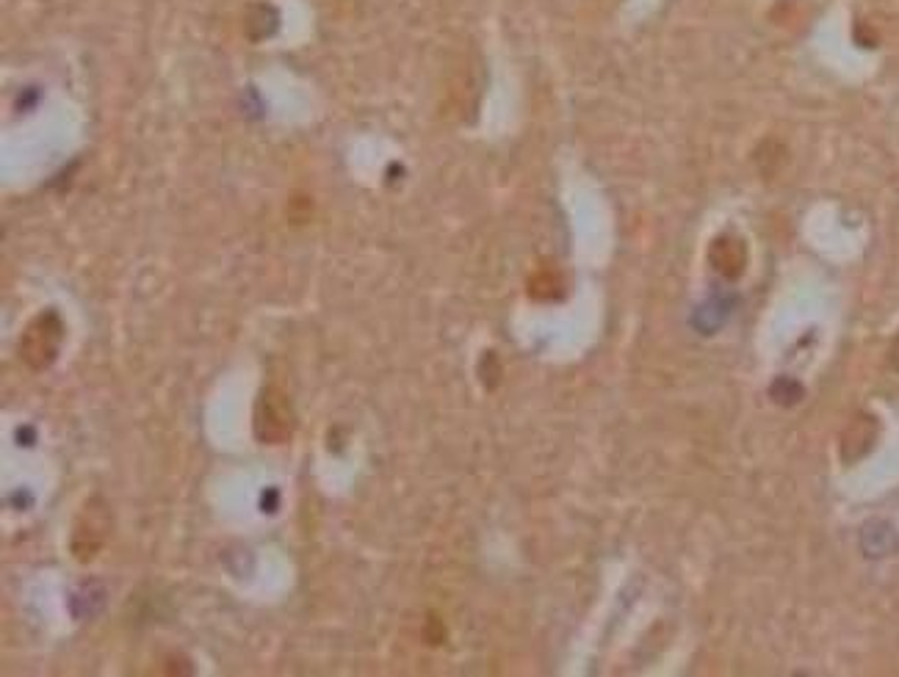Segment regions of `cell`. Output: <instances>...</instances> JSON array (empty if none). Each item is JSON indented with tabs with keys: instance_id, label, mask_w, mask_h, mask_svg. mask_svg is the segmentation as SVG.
<instances>
[{
	"instance_id": "obj_1",
	"label": "cell",
	"mask_w": 899,
	"mask_h": 677,
	"mask_svg": "<svg viewBox=\"0 0 899 677\" xmlns=\"http://www.w3.org/2000/svg\"><path fill=\"white\" fill-rule=\"evenodd\" d=\"M294 412L286 396L275 388H266L255 404V438L266 445H280L292 438Z\"/></svg>"
},
{
	"instance_id": "obj_2",
	"label": "cell",
	"mask_w": 899,
	"mask_h": 677,
	"mask_svg": "<svg viewBox=\"0 0 899 677\" xmlns=\"http://www.w3.org/2000/svg\"><path fill=\"white\" fill-rule=\"evenodd\" d=\"M61 346V321L55 316H42L28 327L25 338H22L20 355L33 371H42L50 362L55 360V351Z\"/></svg>"
},
{
	"instance_id": "obj_3",
	"label": "cell",
	"mask_w": 899,
	"mask_h": 677,
	"mask_svg": "<svg viewBox=\"0 0 899 677\" xmlns=\"http://www.w3.org/2000/svg\"><path fill=\"white\" fill-rule=\"evenodd\" d=\"M105 520H109V512H105V503L100 501H89L83 506L81 517H78V529L75 536H72V553L81 562H89L94 553L103 547L105 542Z\"/></svg>"
},
{
	"instance_id": "obj_4",
	"label": "cell",
	"mask_w": 899,
	"mask_h": 677,
	"mask_svg": "<svg viewBox=\"0 0 899 677\" xmlns=\"http://www.w3.org/2000/svg\"><path fill=\"white\" fill-rule=\"evenodd\" d=\"M769 393H773V399H778L780 404H797V399L803 396V388H800V384L791 382V379L780 377L778 382L773 384V390H769Z\"/></svg>"
},
{
	"instance_id": "obj_5",
	"label": "cell",
	"mask_w": 899,
	"mask_h": 677,
	"mask_svg": "<svg viewBox=\"0 0 899 677\" xmlns=\"http://www.w3.org/2000/svg\"><path fill=\"white\" fill-rule=\"evenodd\" d=\"M891 362H895V368L899 371V338L895 340V346H891Z\"/></svg>"
}]
</instances>
